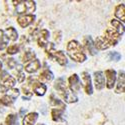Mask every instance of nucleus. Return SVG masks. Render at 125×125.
<instances>
[{
	"label": "nucleus",
	"mask_w": 125,
	"mask_h": 125,
	"mask_svg": "<svg viewBox=\"0 0 125 125\" xmlns=\"http://www.w3.org/2000/svg\"><path fill=\"white\" fill-rule=\"evenodd\" d=\"M111 24L113 26L112 29H114L120 35H123V33H124V25H123V23H121L117 19H112L111 20Z\"/></svg>",
	"instance_id": "5701e85b"
},
{
	"label": "nucleus",
	"mask_w": 125,
	"mask_h": 125,
	"mask_svg": "<svg viewBox=\"0 0 125 125\" xmlns=\"http://www.w3.org/2000/svg\"><path fill=\"white\" fill-rule=\"evenodd\" d=\"M14 101H15V99L8 94H5V95L0 97V104H1V105H4V106L11 105Z\"/></svg>",
	"instance_id": "393cba45"
},
{
	"label": "nucleus",
	"mask_w": 125,
	"mask_h": 125,
	"mask_svg": "<svg viewBox=\"0 0 125 125\" xmlns=\"http://www.w3.org/2000/svg\"><path fill=\"white\" fill-rule=\"evenodd\" d=\"M68 83H69V89L73 92H76V91H79L80 90V87H81V84H80V79H79V76L77 74H73L71 75L68 79Z\"/></svg>",
	"instance_id": "6e6552de"
},
{
	"label": "nucleus",
	"mask_w": 125,
	"mask_h": 125,
	"mask_svg": "<svg viewBox=\"0 0 125 125\" xmlns=\"http://www.w3.org/2000/svg\"><path fill=\"white\" fill-rule=\"evenodd\" d=\"M14 5L16 6V12L18 14L24 13H31L34 12L36 9V4L34 1H13Z\"/></svg>",
	"instance_id": "f03ea898"
},
{
	"label": "nucleus",
	"mask_w": 125,
	"mask_h": 125,
	"mask_svg": "<svg viewBox=\"0 0 125 125\" xmlns=\"http://www.w3.org/2000/svg\"><path fill=\"white\" fill-rule=\"evenodd\" d=\"M18 66V69H17V81L18 82H23L25 80V74H24V72L22 70V67L20 66V65H17Z\"/></svg>",
	"instance_id": "7c9ffc66"
},
{
	"label": "nucleus",
	"mask_w": 125,
	"mask_h": 125,
	"mask_svg": "<svg viewBox=\"0 0 125 125\" xmlns=\"http://www.w3.org/2000/svg\"><path fill=\"white\" fill-rule=\"evenodd\" d=\"M121 36L122 35H120L118 32H116L114 29L109 28V29H107L105 31V36H104V38L106 39V41L108 42V44L110 46H112V45L115 46L119 42V41H120Z\"/></svg>",
	"instance_id": "7ed1b4c3"
},
{
	"label": "nucleus",
	"mask_w": 125,
	"mask_h": 125,
	"mask_svg": "<svg viewBox=\"0 0 125 125\" xmlns=\"http://www.w3.org/2000/svg\"><path fill=\"white\" fill-rule=\"evenodd\" d=\"M40 66H41L40 61L37 58H35L34 60L28 62V63L25 65L24 69L26 72H28V73H35V72L40 68Z\"/></svg>",
	"instance_id": "ddd939ff"
},
{
	"label": "nucleus",
	"mask_w": 125,
	"mask_h": 125,
	"mask_svg": "<svg viewBox=\"0 0 125 125\" xmlns=\"http://www.w3.org/2000/svg\"><path fill=\"white\" fill-rule=\"evenodd\" d=\"M55 47H54V44L53 43H47V45H46V53H47V55H48V57L49 58H53V55H54V53H55Z\"/></svg>",
	"instance_id": "c756f323"
},
{
	"label": "nucleus",
	"mask_w": 125,
	"mask_h": 125,
	"mask_svg": "<svg viewBox=\"0 0 125 125\" xmlns=\"http://www.w3.org/2000/svg\"><path fill=\"white\" fill-rule=\"evenodd\" d=\"M52 59H55L57 62H58V64H60L61 66H65L67 64V57L65 55V53L63 51H55V53L53 55V58Z\"/></svg>",
	"instance_id": "dca6fc26"
},
{
	"label": "nucleus",
	"mask_w": 125,
	"mask_h": 125,
	"mask_svg": "<svg viewBox=\"0 0 125 125\" xmlns=\"http://www.w3.org/2000/svg\"><path fill=\"white\" fill-rule=\"evenodd\" d=\"M16 65H17V62L15 61L14 58H9V59H7V66H8L9 69H13V68H15Z\"/></svg>",
	"instance_id": "473e14b6"
},
{
	"label": "nucleus",
	"mask_w": 125,
	"mask_h": 125,
	"mask_svg": "<svg viewBox=\"0 0 125 125\" xmlns=\"http://www.w3.org/2000/svg\"><path fill=\"white\" fill-rule=\"evenodd\" d=\"M81 79L84 83V90L86 92V94L91 95L93 92V88H92V82H91V77L88 72H83L81 74Z\"/></svg>",
	"instance_id": "0eeeda50"
},
{
	"label": "nucleus",
	"mask_w": 125,
	"mask_h": 125,
	"mask_svg": "<svg viewBox=\"0 0 125 125\" xmlns=\"http://www.w3.org/2000/svg\"><path fill=\"white\" fill-rule=\"evenodd\" d=\"M94 46L96 49H99V50H105V49H108L110 47V45L108 44L106 39L104 37H101V36H99L95 39Z\"/></svg>",
	"instance_id": "f3484780"
},
{
	"label": "nucleus",
	"mask_w": 125,
	"mask_h": 125,
	"mask_svg": "<svg viewBox=\"0 0 125 125\" xmlns=\"http://www.w3.org/2000/svg\"><path fill=\"white\" fill-rule=\"evenodd\" d=\"M19 52V46L17 44H14V45H11V46H9L7 47V53L8 54H15V53H18Z\"/></svg>",
	"instance_id": "2f4dec72"
},
{
	"label": "nucleus",
	"mask_w": 125,
	"mask_h": 125,
	"mask_svg": "<svg viewBox=\"0 0 125 125\" xmlns=\"http://www.w3.org/2000/svg\"><path fill=\"white\" fill-rule=\"evenodd\" d=\"M8 39L4 34V31L0 29V50H3L8 45Z\"/></svg>",
	"instance_id": "bb28decb"
},
{
	"label": "nucleus",
	"mask_w": 125,
	"mask_h": 125,
	"mask_svg": "<svg viewBox=\"0 0 125 125\" xmlns=\"http://www.w3.org/2000/svg\"><path fill=\"white\" fill-rule=\"evenodd\" d=\"M35 21V15L33 14H24L17 18V22L20 25V27L26 28L30 24H32Z\"/></svg>",
	"instance_id": "39448f33"
},
{
	"label": "nucleus",
	"mask_w": 125,
	"mask_h": 125,
	"mask_svg": "<svg viewBox=\"0 0 125 125\" xmlns=\"http://www.w3.org/2000/svg\"><path fill=\"white\" fill-rule=\"evenodd\" d=\"M16 83V80L10 75H7L5 78H3V81L0 86V91L1 92H7L8 90L12 89Z\"/></svg>",
	"instance_id": "423d86ee"
},
{
	"label": "nucleus",
	"mask_w": 125,
	"mask_h": 125,
	"mask_svg": "<svg viewBox=\"0 0 125 125\" xmlns=\"http://www.w3.org/2000/svg\"><path fill=\"white\" fill-rule=\"evenodd\" d=\"M105 78H106V87L108 89H112L115 86V83L117 80L116 71L114 69H107L105 70Z\"/></svg>",
	"instance_id": "20e7f679"
},
{
	"label": "nucleus",
	"mask_w": 125,
	"mask_h": 125,
	"mask_svg": "<svg viewBox=\"0 0 125 125\" xmlns=\"http://www.w3.org/2000/svg\"><path fill=\"white\" fill-rule=\"evenodd\" d=\"M67 52L71 59H73L76 62H84L87 58L83 47L76 40H71L67 44Z\"/></svg>",
	"instance_id": "f257e3e1"
},
{
	"label": "nucleus",
	"mask_w": 125,
	"mask_h": 125,
	"mask_svg": "<svg viewBox=\"0 0 125 125\" xmlns=\"http://www.w3.org/2000/svg\"><path fill=\"white\" fill-rule=\"evenodd\" d=\"M63 110H60V109H52L51 111V116L53 121H60L62 119V115H63Z\"/></svg>",
	"instance_id": "a878e982"
},
{
	"label": "nucleus",
	"mask_w": 125,
	"mask_h": 125,
	"mask_svg": "<svg viewBox=\"0 0 125 125\" xmlns=\"http://www.w3.org/2000/svg\"><path fill=\"white\" fill-rule=\"evenodd\" d=\"M37 118H38V113H36V112L28 113L27 115L23 118L22 125H34Z\"/></svg>",
	"instance_id": "a211bd4d"
},
{
	"label": "nucleus",
	"mask_w": 125,
	"mask_h": 125,
	"mask_svg": "<svg viewBox=\"0 0 125 125\" xmlns=\"http://www.w3.org/2000/svg\"><path fill=\"white\" fill-rule=\"evenodd\" d=\"M36 58V54H35V52L34 51H27L25 52V54L23 56V62H30V61H32Z\"/></svg>",
	"instance_id": "c85d7f7f"
},
{
	"label": "nucleus",
	"mask_w": 125,
	"mask_h": 125,
	"mask_svg": "<svg viewBox=\"0 0 125 125\" xmlns=\"http://www.w3.org/2000/svg\"><path fill=\"white\" fill-rule=\"evenodd\" d=\"M50 104L53 107V109H60V110H65V103L63 101L59 100L54 94L50 96Z\"/></svg>",
	"instance_id": "2eb2a0df"
},
{
	"label": "nucleus",
	"mask_w": 125,
	"mask_h": 125,
	"mask_svg": "<svg viewBox=\"0 0 125 125\" xmlns=\"http://www.w3.org/2000/svg\"><path fill=\"white\" fill-rule=\"evenodd\" d=\"M6 125H19L17 115H15V114H9L6 117Z\"/></svg>",
	"instance_id": "cd10ccee"
},
{
	"label": "nucleus",
	"mask_w": 125,
	"mask_h": 125,
	"mask_svg": "<svg viewBox=\"0 0 125 125\" xmlns=\"http://www.w3.org/2000/svg\"><path fill=\"white\" fill-rule=\"evenodd\" d=\"M1 71H2V62L0 61V72H1Z\"/></svg>",
	"instance_id": "f704fd0d"
},
{
	"label": "nucleus",
	"mask_w": 125,
	"mask_h": 125,
	"mask_svg": "<svg viewBox=\"0 0 125 125\" xmlns=\"http://www.w3.org/2000/svg\"><path fill=\"white\" fill-rule=\"evenodd\" d=\"M32 90H33V92L35 93L36 95L43 96L45 94L46 90H47V87H46L45 84H43V83L36 81V82L32 83Z\"/></svg>",
	"instance_id": "4468645a"
},
{
	"label": "nucleus",
	"mask_w": 125,
	"mask_h": 125,
	"mask_svg": "<svg viewBox=\"0 0 125 125\" xmlns=\"http://www.w3.org/2000/svg\"><path fill=\"white\" fill-rule=\"evenodd\" d=\"M49 31L47 29H42L40 31V34H39V37H38V46L39 47H45L48 43V39H49Z\"/></svg>",
	"instance_id": "9b49d317"
},
{
	"label": "nucleus",
	"mask_w": 125,
	"mask_h": 125,
	"mask_svg": "<svg viewBox=\"0 0 125 125\" xmlns=\"http://www.w3.org/2000/svg\"><path fill=\"white\" fill-rule=\"evenodd\" d=\"M115 16L120 19L119 21L123 22L125 20V14H124V4H119L116 8H115Z\"/></svg>",
	"instance_id": "b1692460"
},
{
	"label": "nucleus",
	"mask_w": 125,
	"mask_h": 125,
	"mask_svg": "<svg viewBox=\"0 0 125 125\" xmlns=\"http://www.w3.org/2000/svg\"><path fill=\"white\" fill-rule=\"evenodd\" d=\"M54 88L59 91L60 93H62L65 89H66V82H65V79L63 77H59L57 78V80L55 81L54 83Z\"/></svg>",
	"instance_id": "4be33fe9"
},
{
	"label": "nucleus",
	"mask_w": 125,
	"mask_h": 125,
	"mask_svg": "<svg viewBox=\"0 0 125 125\" xmlns=\"http://www.w3.org/2000/svg\"><path fill=\"white\" fill-rule=\"evenodd\" d=\"M124 71H120L119 72V76H118V80H117V85H116V93H123L124 92Z\"/></svg>",
	"instance_id": "412c9836"
},
{
	"label": "nucleus",
	"mask_w": 125,
	"mask_h": 125,
	"mask_svg": "<svg viewBox=\"0 0 125 125\" xmlns=\"http://www.w3.org/2000/svg\"><path fill=\"white\" fill-rule=\"evenodd\" d=\"M4 34L7 37L8 40H11V41H16L18 38V32L17 30L13 27H9L4 31Z\"/></svg>",
	"instance_id": "aec40b11"
},
{
	"label": "nucleus",
	"mask_w": 125,
	"mask_h": 125,
	"mask_svg": "<svg viewBox=\"0 0 125 125\" xmlns=\"http://www.w3.org/2000/svg\"><path fill=\"white\" fill-rule=\"evenodd\" d=\"M94 82L97 90H101L105 86V76L102 71H96L94 73Z\"/></svg>",
	"instance_id": "1a4fd4ad"
},
{
	"label": "nucleus",
	"mask_w": 125,
	"mask_h": 125,
	"mask_svg": "<svg viewBox=\"0 0 125 125\" xmlns=\"http://www.w3.org/2000/svg\"><path fill=\"white\" fill-rule=\"evenodd\" d=\"M52 79H53V73L49 70V69H44L42 72H41V74L39 75V80L42 82H50Z\"/></svg>",
	"instance_id": "6ab92c4d"
},
{
	"label": "nucleus",
	"mask_w": 125,
	"mask_h": 125,
	"mask_svg": "<svg viewBox=\"0 0 125 125\" xmlns=\"http://www.w3.org/2000/svg\"><path fill=\"white\" fill-rule=\"evenodd\" d=\"M61 94L63 96V99L65 100V102H67V103H75L78 101V97L76 96V94L73 91H71L70 89L66 88Z\"/></svg>",
	"instance_id": "f8f14e48"
},
{
	"label": "nucleus",
	"mask_w": 125,
	"mask_h": 125,
	"mask_svg": "<svg viewBox=\"0 0 125 125\" xmlns=\"http://www.w3.org/2000/svg\"><path fill=\"white\" fill-rule=\"evenodd\" d=\"M109 57L111 58V60H120L121 58V55L118 53V52H111V53H109Z\"/></svg>",
	"instance_id": "72a5a7b5"
},
{
	"label": "nucleus",
	"mask_w": 125,
	"mask_h": 125,
	"mask_svg": "<svg viewBox=\"0 0 125 125\" xmlns=\"http://www.w3.org/2000/svg\"><path fill=\"white\" fill-rule=\"evenodd\" d=\"M1 125H3V124H1Z\"/></svg>",
	"instance_id": "4c0bfd02"
},
{
	"label": "nucleus",
	"mask_w": 125,
	"mask_h": 125,
	"mask_svg": "<svg viewBox=\"0 0 125 125\" xmlns=\"http://www.w3.org/2000/svg\"><path fill=\"white\" fill-rule=\"evenodd\" d=\"M59 125H66V124H59Z\"/></svg>",
	"instance_id": "e433bc0d"
},
{
	"label": "nucleus",
	"mask_w": 125,
	"mask_h": 125,
	"mask_svg": "<svg viewBox=\"0 0 125 125\" xmlns=\"http://www.w3.org/2000/svg\"><path fill=\"white\" fill-rule=\"evenodd\" d=\"M83 43H84V47L86 48V50L91 55H96L97 54V49L94 46V42H93L91 36H85L84 40H83Z\"/></svg>",
	"instance_id": "9d476101"
},
{
	"label": "nucleus",
	"mask_w": 125,
	"mask_h": 125,
	"mask_svg": "<svg viewBox=\"0 0 125 125\" xmlns=\"http://www.w3.org/2000/svg\"><path fill=\"white\" fill-rule=\"evenodd\" d=\"M38 125H45V124H43V123H40V124H38Z\"/></svg>",
	"instance_id": "c9c22d12"
}]
</instances>
